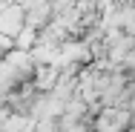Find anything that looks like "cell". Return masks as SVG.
<instances>
[{"label":"cell","instance_id":"7a4b0ae2","mask_svg":"<svg viewBox=\"0 0 135 132\" xmlns=\"http://www.w3.org/2000/svg\"><path fill=\"white\" fill-rule=\"evenodd\" d=\"M37 46V32L35 29L23 26L17 35H15V49H20V52H29V49H35Z\"/></svg>","mask_w":135,"mask_h":132},{"label":"cell","instance_id":"3957f363","mask_svg":"<svg viewBox=\"0 0 135 132\" xmlns=\"http://www.w3.org/2000/svg\"><path fill=\"white\" fill-rule=\"evenodd\" d=\"M49 12H52V17H63V14L75 12V0H49Z\"/></svg>","mask_w":135,"mask_h":132},{"label":"cell","instance_id":"6da1fadb","mask_svg":"<svg viewBox=\"0 0 135 132\" xmlns=\"http://www.w3.org/2000/svg\"><path fill=\"white\" fill-rule=\"evenodd\" d=\"M52 20V12H49V0H32L26 9H23V26L35 29V32H40V29L46 26Z\"/></svg>","mask_w":135,"mask_h":132}]
</instances>
